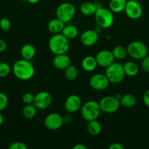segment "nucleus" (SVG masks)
<instances>
[{
	"label": "nucleus",
	"mask_w": 149,
	"mask_h": 149,
	"mask_svg": "<svg viewBox=\"0 0 149 149\" xmlns=\"http://www.w3.org/2000/svg\"><path fill=\"white\" fill-rule=\"evenodd\" d=\"M96 63L99 66L105 68L109 66L110 65L115 62V58L112 55V51L108 49H102L97 52L95 56Z\"/></svg>",
	"instance_id": "nucleus-13"
},
{
	"label": "nucleus",
	"mask_w": 149,
	"mask_h": 149,
	"mask_svg": "<svg viewBox=\"0 0 149 149\" xmlns=\"http://www.w3.org/2000/svg\"><path fill=\"white\" fill-rule=\"evenodd\" d=\"M12 68L9 64L4 62H0V78L7 77L10 74Z\"/></svg>",
	"instance_id": "nucleus-29"
},
{
	"label": "nucleus",
	"mask_w": 149,
	"mask_h": 149,
	"mask_svg": "<svg viewBox=\"0 0 149 149\" xmlns=\"http://www.w3.org/2000/svg\"><path fill=\"white\" fill-rule=\"evenodd\" d=\"M53 64L57 69L64 70L71 64V59L67 53L55 55V57L53 59Z\"/></svg>",
	"instance_id": "nucleus-16"
},
{
	"label": "nucleus",
	"mask_w": 149,
	"mask_h": 149,
	"mask_svg": "<svg viewBox=\"0 0 149 149\" xmlns=\"http://www.w3.org/2000/svg\"><path fill=\"white\" fill-rule=\"evenodd\" d=\"M125 75L133 77L137 75L139 73V67L137 63L133 61H128L123 65Z\"/></svg>",
	"instance_id": "nucleus-22"
},
{
	"label": "nucleus",
	"mask_w": 149,
	"mask_h": 149,
	"mask_svg": "<svg viewBox=\"0 0 149 149\" xmlns=\"http://www.w3.org/2000/svg\"><path fill=\"white\" fill-rule=\"evenodd\" d=\"M64 26L65 25L64 22L56 17V18L51 19L48 22V29L51 33H52L53 34H56V33H61Z\"/></svg>",
	"instance_id": "nucleus-17"
},
{
	"label": "nucleus",
	"mask_w": 149,
	"mask_h": 149,
	"mask_svg": "<svg viewBox=\"0 0 149 149\" xmlns=\"http://www.w3.org/2000/svg\"><path fill=\"white\" fill-rule=\"evenodd\" d=\"M64 118L58 113H49L44 119V125L50 130H57L63 126Z\"/></svg>",
	"instance_id": "nucleus-10"
},
{
	"label": "nucleus",
	"mask_w": 149,
	"mask_h": 149,
	"mask_svg": "<svg viewBox=\"0 0 149 149\" xmlns=\"http://www.w3.org/2000/svg\"><path fill=\"white\" fill-rule=\"evenodd\" d=\"M64 71V77H65L66 79L68 81H72L77 79V76H78V70H77V67L75 65H73L70 64Z\"/></svg>",
	"instance_id": "nucleus-26"
},
{
	"label": "nucleus",
	"mask_w": 149,
	"mask_h": 149,
	"mask_svg": "<svg viewBox=\"0 0 149 149\" xmlns=\"http://www.w3.org/2000/svg\"><path fill=\"white\" fill-rule=\"evenodd\" d=\"M6 48H7V43L4 40L0 39V52H3L5 51Z\"/></svg>",
	"instance_id": "nucleus-37"
},
{
	"label": "nucleus",
	"mask_w": 149,
	"mask_h": 149,
	"mask_svg": "<svg viewBox=\"0 0 149 149\" xmlns=\"http://www.w3.org/2000/svg\"><path fill=\"white\" fill-rule=\"evenodd\" d=\"M98 7L94 3L90 1H84L80 6V10L83 15L86 16L94 15Z\"/></svg>",
	"instance_id": "nucleus-20"
},
{
	"label": "nucleus",
	"mask_w": 149,
	"mask_h": 149,
	"mask_svg": "<svg viewBox=\"0 0 149 149\" xmlns=\"http://www.w3.org/2000/svg\"><path fill=\"white\" fill-rule=\"evenodd\" d=\"M124 12L129 18L137 20L143 15V7L136 0H129L126 4Z\"/></svg>",
	"instance_id": "nucleus-9"
},
{
	"label": "nucleus",
	"mask_w": 149,
	"mask_h": 149,
	"mask_svg": "<svg viewBox=\"0 0 149 149\" xmlns=\"http://www.w3.org/2000/svg\"><path fill=\"white\" fill-rule=\"evenodd\" d=\"M52 100V96L48 92L41 91L34 95L33 103L39 110H45L51 106Z\"/></svg>",
	"instance_id": "nucleus-11"
},
{
	"label": "nucleus",
	"mask_w": 149,
	"mask_h": 149,
	"mask_svg": "<svg viewBox=\"0 0 149 149\" xmlns=\"http://www.w3.org/2000/svg\"><path fill=\"white\" fill-rule=\"evenodd\" d=\"M28 1H29L30 4H37V3L38 2V1H39V0H27Z\"/></svg>",
	"instance_id": "nucleus-40"
},
{
	"label": "nucleus",
	"mask_w": 149,
	"mask_h": 149,
	"mask_svg": "<svg viewBox=\"0 0 149 149\" xmlns=\"http://www.w3.org/2000/svg\"><path fill=\"white\" fill-rule=\"evenodd\" d=\"M110 84L109 80L108 79L105 74H96L92 76L89 80V85L94 90L102 91L108 88Z\"/></svg>",
	"instance_id": "nucleus-12"
},
{
	"label": "nucleus",
	"mask_w": 149,
	"mask_h": 149,
	"mask_svg": "<svg viewBox=\"0 0 149 149\" xmlns=\"http://www.w3.org/2000/svg\"><path fill=\"white\" fill-rule=\"evenodd\" d=\"M34 100V95L32 93H26L22 96V101L25 104H31V103H33Z\"/></svg>",
	"instance_id": "nucleus-32"
},
{
	"label": "nucleus",
	"mask_w": 149,
	"mask_h": 149,
	"mask_svg": "<svg viewBox=\"0 0 149 149\" xmlns=\"http://www.w3.org/2000/svg\"><path fill=\"white\" fill-rule=\"evenodd\" d=\"M76 10L74 6L70 2H64L58 6L56 10V15L57 18L61 21L68 23L74 17Z\"/></svg>",
	"instance_id": "nucleus-7"
},
{
	"label": "nucleus",
	"mask_w": 149,
	"mask_h": 149,
	"mask_svg": "<svg viewBox=\"0 0 149 149\" xmlns=\"http://www.w3.org/2000/svg\"><path fill=\"white\" fill-rule=\"evenodd\" d=\"M8 97L4 93H0V111H4L8 106Z\"/></svg>",
	"instance_id": "nucleus-31"
},
{
	"label": "nucleus",
	"mask_w": 149,
	"mask_h": 149,
	"mask_svg": "<svg viewBox=\"0 0 149 149\" xmlns=\"http://www.w3.org/2000/svg\"><path fill=\"white\" fill-rule=\"evenodd\" d=\"M112 52L115 59L117 60H123L128 55L127 48L121 45H118V46L115 47L112 49Z\"/></svg>",
	"instance_id": "nucleus-28"
},
{
	"label": "nucleus",
	"mask_w": 149,
	"mask_h": 149,
	"mask_svg": "<svg viewBox=\"0 0 149 149\" xmlns=\"http://www.w3.org/2000/svg\"><path fill=\"white\" fill-rule=\"evenodd\" d=\"M73 149H87V146L85 145H83V144L78 143V144H77V145L74 146Z\"/></svg>",
	"instance_id": "nucleus-38"
},
{
	"label": "nucleus",
	"mask_w": 149,
	"mask_h": 149,
	"mask_svg": "<svg viewBox=\"0 0 149 149\" xmlns=\"http://www.w3.org/2000/svg\"><path fill=\"white\" fill-rule=\"evenodd\" d=\"M141 68L143 71L146 73H149V55H146L145 58L142 59Z\"/></svg>",
	"instance_id": "nucleus-33"
},
{
	"label": "nucleus",
	"mask_w": 149,
	"mask_h": 149,
	"mask_svg": "<svg viewBox=\"0 0 149 149\" xmlns=\"http://www.w3.org/2000/svg\"><path fill=\"white\" fill-rule=\"evenodd\" d=\"M101 111L106 113H112L119 109L120 100L116 96L107 95L102 97L99 102Z\"/></svg>",
	"instance_id": "nucleus-8"
},
{
	"label": "nucleus",
	"mask_w": 149,
	"mask_h": 149,
	"mask_svg": "<svg viewBox=\"0 0 149 149\" xmlns=\"http://www.w3.org/2000/svg\"><path fill=\"white\" fill-rule=\"evenodd\" d=\"M37 111V109L34 105V103L26 104L22 110V113L26 119H32L36 116Z\"/></svg>",
	"instance_id": "nucleus-27"
},
{
	"label": "nucleus",
	"mask_w": 149,
	"mask_h": 149,
	"mask_svg": "<svg viewBox=\"0 0 149 149\" xmlns=\"http://www.w3.org/2000/svg\"><path fill=\"white\" fill-rule=\"evenodd\" d=\"M127 55L134 60H142L148 55V51L145 43L140 41H133L127 47Z\"/></svg>",
	"instance_id": "nucleus-6"
},
{
	"label": "nucleus",
	"mask_w": 149,
	"mask_h": 149,
	"mask_svg": "<svg viewBox=\"0 0 149 149\" xmlns=\"http://www.w3.org/2000/svg\"><path fill=\"white\" fill-rule=\"evenodd\" d=\"M127 0H110L109 4V9L115 13H120L124 12Z\"/></svg>",
	"instance_id": "nucleus-23"
},
{
	"label": "nucleus",
	"mask_w": 149,
	"mask_h": 149,
	"mask_svg": "<svg viewBox=\"0 0 149 149\" xmlns=\"http://www.w3.org/2000/svg\"><path fill=\"white\" fill-rule=\"evenodd\" d=\"M1 111H0V126H1V125H3V123H4V116H3L2 113H1Z\"/></svg>",
	"instance_id": "nucleus-39"
},
{
	"label": "nucleus",
	"mask_w": 149,
	"mask_h": 149,
	"mask_svg": "<svg viewBox=\"0 0 149 149\" xmlns=\"http://www.w3.org/2000/svg\"><path fill=\"white\" fill-rule=\"evenodd\" d=\"M87 130L90 135H93V136L98 135L102 131V125L100 122H98L96 119L89 121L88 122Z\"/></svg>",
	"instance_id": "nucleus-25"
},
{
	"label": "nucleus",
	"mask_w": 149,
	"mask_h": 149,
	"mask_svg": "<svg viewBox=\"0 0 149 149\" xmlns=\"http://www.w3.org/2000/svg\"><path fill=\"white\" fill-rule=\"evenodd\" d=\"M61 33L69 40L74 39L78 35V29L74 25H67L64 26Z\"/></svg>",
	"instance_id": "nucleus-24"
},
{
	"label": "nucleus",
	"mask_w": 149,
	"mask_h": 149,
	"mask_svg": "<svg viewBox=\"0 0 149 149\" xmlns=\"http://www.w3.org/2000/svg\"><path fill=\"white\" fill-rule=\"evenodd\" d=\"M12 71L16 78L23 81L31 79L34 75V68L32 63L23 58L14 63Z\"/></svg>",
	"instance_id": "nucleus-1"
},
{
	"label": "nucleus",
	"mask_w": 149,
	"mask_h": 149,
	"mask_svg": "<svg viewBox=\"0 0 149 149\" xmlns=\"http://www.w3.org/2000/svg\"><path fill=\"white\" fill-rule=\"evenodd\" d=\"M119 100L121 106L125 108H131L135 106L137 103V97L131 93H127L124 95H121Z\"/></svg>",
	"instance_id": "nucleus-21"
},
{
	"label": "nucleus",
	"mask_w": 149,
	"mask_h": 149,
	"mask_svg": "<svg viewBox=\"0 0 149 149\" xmlns=\"http://www.w3.org/2000/svg\"><path fill=\"white\" fill-rule=\"evenodd\" d=\"M109 149H124V147L119 143H114L110 146Z\"/></svg>",
	"instance_id": "nucleus-36"
},
{
	"label": "nucleus",
	"mask_w": 149,
	"mask_h": 149,
	"mask_svg": "<svg viewBox=\"0 0 149 149\" xmlns=\"http://www.w3.org/2000/svg\"><path fill=\"white\" fill-rule=\"evenodd\" d=\"M101 112L99 102L95 100H89L80 108L82 117L86 122L97 119Z\"/></svg>",
	"instance_id": "nucleus-4"
},
{
	"label": "nucleus",
	"mask_w": 149,
	"mask_h": 149,
	"mask_svg": "<svg viewBox=\"0 0 149 149\" xmlns=\"http://www.w3.org/2000/svg\"><path fill=\"white\" fill-rule=\"evenodd\" d=\"M27 146L23 142L20 141H16V142L13 143L9 146V149H26Z\"/></svg>",
	"instance_id": "nucleus-34"
},
{
	"label": "nucleus",
	"mask_w": 149,
	"mask_h": 149,
	"mask_svg": "<svg viewBox=\"0 0 149 149\" xmlns=\"http://www.w3.org/2000/svg\"><path fill=\"white\" fill-rule=\"evenodd\" d=\"M143 100L144 104L147 107L149 108V90H146L144 93V94H143Z\"/></svg>",
	"instance_id": "nucleus-35"
},
{
	"label": "nucleus",
	"mask_w": 149,
	"mask_h": 149,
	"mask_svg": "<svg viewBox=\"0 0 149 149\" xmlns=\"http://www.w3.org/2000/svg\"><path fill=\"white\" fill-rule=\"evenodd\" d=\"M49 49L54 55L66 54L70 49V40L61 33L53 34L48 42Z\"/></svg>",
	"instance_id": "nucleus-2"
},
{
	"label": "nucleus",
	"mask_w": 149,
	"mask_h": 149,
	"mask_svg": "<svg viewBox=\"0 0 149 149\" xmlns=\"http://www.w3.org/2000/svg\"><path fill=\"white\" fill-rule=\"evenodd\" d=\"M97 65L95 57H92L91 55L85 57L81 62L82 68L87 72L93 71L96 68Z\"/></svg>",
	"instance_id": "nucleus-18"
},
{
	"label": "nucleus",
	"mask_w": 149,
	"mask_h": 149,
	"mask_svg": "<svg viewBox=\"0 0 149 149\" xmlns=\"http://www.w3.org/2000/svg\"><path fill=\"white\" fill-rule=\"evenodd\" d=\"M94 19L96 24L102 29H108L114 23L113 13L110 9L99 7L94 14Z\"/></svg>",
	"instance_id": "nucleus-3"
},
{
	"label": "nucleus",
	"mask_w": 149,
	"mask_h": 149,
	"mask_svg": "<svg viewBox=\"0 0 149 149\" xmlns=\"http://www.w3.org/2000/svg\"><path fill=\"white\" fill-rule=\"evenodd\" d=\"M82 101L77 95H71L69 96L64 103V108L68 113H75L80 109Z\"/></svg>",
	"instance_id": "nucleus-14"
},
{
	"label": "nucleus",
	"mask_w": 149,
	"mask_h": 149,
	"mask_svg": "<svg viewBox=\"0 0 149 149\" xmlns=\"http://www.w3.org/2000/svg\"><path fill=\"white\" fill-rule=\"evenodd\" d=\"M36 49L31 44H26L20 49V55L23 59L32 61L35 56Z\"/></svg>",
	"instance_id": "nucleus-19"
},
{
	"label": "nucleus",
	"mask_w": 149,
	"mask_h": 149,
	"mask_svg": "<svg viewBox=\"0 0 149 149\" xmlns=\"http://www.w3.org/2000/svg\"><path fill=\"white\" fill-rule=\"evenodd\" d=\"M99 39L98 32L95 30L89 29L82 33L80 36V42L86 47L93 46Z\"/></svg>",
	"instance_id": "nucleus-15"
},
{
	"label": "nucleus",
	"mask_w": 149,
	"mask_h": 149,
	"mask_svg": "<svg viewBox=\"0 0 149 149\" xmlns=\"http://www.w3.org/2000/svg\"><path fill=\"white\" fill-rule=\"evenodd\" d=\"M105 76L110 83L117 84L121 83L124 80L125 77V73L124 71V67L119 63H112L111 65L107 67L105 70Z\"/></svg>",
	"instance_id": "nucleus-5"
},
{
	"label": "nucleus",
	"mask_w": 149,
	"mask_h": 149,
	"mask_svg": "<svg viewBox=\"0 0 149 149\" xmlns=\"http://www.w3.org/2000/svg\"><path fill=\"white\" fill-rule=\"evenodd\" d=\"M11 23L7 17H2L0 19V29L4 32H7L10 30Z\"/></svg>",
	"instance_id": "nucleus-30"
}]
</instances>
